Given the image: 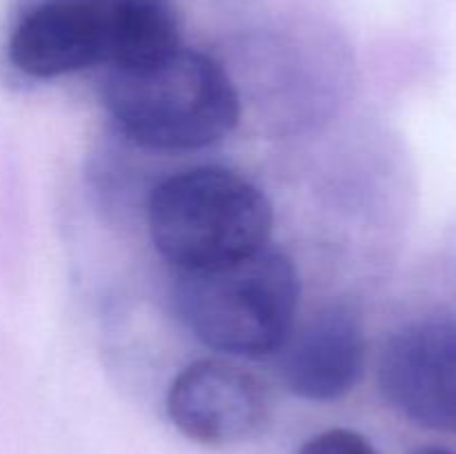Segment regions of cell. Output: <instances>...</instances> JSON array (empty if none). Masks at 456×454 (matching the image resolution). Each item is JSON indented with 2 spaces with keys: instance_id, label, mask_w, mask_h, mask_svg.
I'll list each match as a JSON object with an SVG mask.
<instances>
[{
  "instance_id": "6da1fadb",
  "label": "cell",
  "mask_w": 456,
  "mask_h": 454,
  "mask_svg": "<svg viewBox=\"0 0 456 454\" xmlns=\"http://www.w3.org/2000/svg\"><path fill=\"white\" fill-rule=\"evenodd\" d=\"M102 98L132 141L160 151L214 145L240 118L230 74L214 58L183 47L150 65L110 69Z\"/></svg>"
},
{
  "instance_id": "7a4b0ae2",
  "label": "cell",
  "mask_w": 456,
  "mask_h": 454,
  "mask_svg": "<svg viewBox=\"0 0 456 454\" xmlns=\"http://www.w3.org/2000/svg\"><path fill=\"white\" fill-rule=\"evenodd\" d=\"M298 274L274 249L205 270L178 272L174 303L199 341L232 356H265L281 350L294 329Z\"/></svg>"
},
{
  "instance_id": "3957f363",
  "label": "cell",
  "mask_w": 456,
  "mask_h": 454,
  "mask_svg": "<svg viewBox=\"0 0 456 454\" xmlns=\"http://www.w3.org/2000/svg\"><path fill=\"white\" fill-rule=\"evenodd\" d=\"M147 225L154 247L178 272L205 270L265 247L272 205L239 174L196 167L154 187Z\"/></svg>"
},
{
  "instance_id": "277c9868",
  "label": "cell",
  "mask_w": 456,
  "mask_h": 454,
  "mask_svg": "<svg viewBox=\"0 0 456 454\" xmlns=\"http://www.w3.org/2000/svg\"><path fill=\"white\" fill-rule=\"evenodd\" d=\"M120 0H47L9 38V62L31 78L114 65Z\"/></svg>"
},
{
  "instance_id": "5b68a950",
  "label": "cell",
  "mask_w": 456,
  "mask_h": 454,
  "mask_svg": "<svg viewBox=\"0 0 456 454\" xmlns=\"http://www.w3.org/2000/svg\"><path fill=\"white\" fill-rule=\"evenodd\" d=\"M379 385L387 403L428 430H456V320L405 325L386 343Z\"/></svg>"
},
{
  "instance_id": "8992f818",
  "label": "cell",
  "mask_w": 456,
  "mask_h": 454,
  "mask_svg": "<svg viewBox=\"0 0 456 454\" xmlns=\"http://www.w3.org/2000/svg\"><path fill=\"white\" fill-rule=\"evenodd\" d=\"M270 401L263 383L239 365L203 359L187 365L167 392L169 421L203 445H234L263 430Z\"/></svg>"
},
{
  "instance_id": "52a82bcc",
  "label": "cell",
  "mask_w": 456,
  "mask_h": 454,
  "mask_svg": "<svg viewBox=\"0 0 456 454\" xmlns=\"http://www.w3.org/2000/svg\"><path fill=\"white\" fill-rule=\"evenodd\" d=\"M365 368V334L346 305L323 307L279 350V374L292 394L305 401H337L356 387Z\"/></svg>"
},
{
  "instance_id": "ba28073f",
  "label": "cell",
  "mask_w": 456,
  "mask_h": 454,
  "mask_svg": "<svg viewBox=\"0 0 456 454\" xmlns=\"http://www.w3.org/2000/svg\"><path fill=\"white\" fill-rule=\"evenodd\" d=\"M297 454H379L377 448L363 434L347 427H332L298 448Z\"/></svg>"
},
{
  "instance_id": "9c48e42d",
  "label": "cell",
  "mask_w": 456,
  "mask_h": 454,
  "mask_svg": "<svg viewBox=\"0 0 456 454\" xmlns=\"http://www.w3.org/2000/svg\"><path fill=\"white\" fill-rule=\"evenodd\" d=\"M414 454H456V452H452V450L448 448H423Z\"/></svg>"
}]
</instances>
